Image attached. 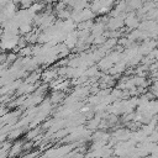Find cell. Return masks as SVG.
I'll use <instances>...</instances> for the list:
<instances>
[{
	"instance_id": "6da1fadb",
	"label": "cell",
	"mask_w": 158,
	"mask_h": 158,
	"mask_svg": "<svg viewBox=\"0 0 158 158\" xmlns=\"http://www.w3.org/2000/svg\"><path fill=\"white\" fill-rule=\"evenodd\" d=\"M126 23H127L128 26H131V27L137 26V25H138V19H137L136 14L131 12L130 15H127V17H126Z\"/></svg>"
},
{
	"instance_id": "7a4b0ae2",
	"label": "cell",
	"mask_w": 158,
	"mask_h": 158,
	"mask_svg": "<svg viewBox=\"0 0 158 158\" xmlns=\"http://www.w3.org/2000/svg\"><path fill=\"white\" fill-rule=\"evenodd\" d=\"M109 25H110V27H117V26H121V25H122V17H121V16H116V17L111 19L110 22H109Z\"/></svg>"
},
{
	"instance_id": "277c9868",
	"label": "cell",
	"mask_w": 158,
	"mask_h": 158,
	"mask_svg": "<svg viewBox=\"0 0 158 158\" xmlns=\"http://www.w3.org/2000/svg\"><path fill=\"white\" fill-rule=\"evenodd\" d=\"M56 0H46V4H52V2H54Z\"/></svg>"
},
{
	"instance_id": "3957f363",
	"label": "cell",
	"mask_w": 158,
	"mask_h": 158,
	"mask_svg": "<svg viewBox=\"0 0 158 158\" xmlns=\"http://www.w3.org/2000/svg\"><path fill=\"white\" fill-rule=\"evenodd\" d=\"M60 1H62V2H64L67 6H70V7H73L77 0H60Z\"/></svg>"
},
{
	"instance_id": "5b68a950",
	"label": "cell",
	"mask_w": 158,
	"mask_h": 158,
	"mask_svg": "<svg viewBox=\"0 0 158 158\" xmlns=\"http://www.w3.org/2000/svg\"><path fill=\"white\" fill-rule=\"evenodd\" d=\"M11 1H14V2H16V4H20V0H11Z\"/></svg>"
}]
</instances>
